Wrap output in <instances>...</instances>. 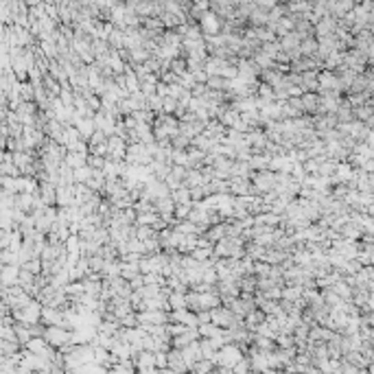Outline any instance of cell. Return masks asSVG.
Wrapping results in <instances>:
<instances>
[{"instance_id": "6da1fadb", "label": "cell", "mask_w": 374, "mask_h": 374, "mask_svg": "<svg viewBox=\"0 0 374 374\" xmlns=\"http://www.w3.org/2000/svg\"><path fill=\"white\" fill-rule=\"evenodd\" d=\"M42 337H44L53 348H59V346L70 341V330L64 328V326H49V328H44Z\"/></svg>"}, {"instance_id": "7a4b0ae2", "label": "cell", "mask_w": 374, "mask_h": 374, "mask_svg": "<svg viewBox=\"0 0 374 374\" xmlns=\"http://www.w3.org/2000/svg\"><path fill=\"white\" fill-rule=\"evenodd\" d=\"M107 151H105V158L110 160H125V153H127V140H123L120 136L112 134L107 136Z\"/></svg>"}, {"instance_id": "3957f363", "label": "cell", "mask_w": 374, "mask_h": 374, "mask_svg": "<svg viewBox=\"0 0 374 374\" xmlns=\"http://www.w3.org/2000/svg\"><path fill=\"white\" fill-rule=\"evenodd\" d=\"M234 320H237V315H234L225 304H219V306L210 308V322L212 324H217V326H221V328H228Z\"/></svg>"}, {"instance_id": "277c9868", "label": "cell", "mask_w": 374, "mask_h": 374, "mask_svg": "<svg viewBox=\"0 0 374 374\" xmlns=\"http://www.w3.org/2000/svg\"><path fill=\"white\" fill-rule=\"evenodd\" d=\"M134 359V365H136V372H142V374H151V372H158L153 363V352L151 350H140L138 355L132 357Z\"/></svg>"}, {"instance_id": "5b68a950", "label": "cell", "mask_w": 374, "mask_h": 374, "mask_svg": "<svg viewBox=\"0 0 374 374\" xmlns=\"http://www.w3.org/2000/svg\"><path fill=\"white\" fill-rule=\"evenodd\" d=\"M167 365L171 372H188V365H186L184 357H182L180 348H169L167 350Z\"/></svg>"}, {"instance_id": "8992f818", "label": "cell", "mask_w": 374, "mask_h": 374, "mask_svg": "<svg viewBox=\"0 0 374 374\" xmlns=\"http://www.w3.org/2000/svg\"><path fill=\"white\" fill-rule=\"evenodd\" d=\"M169 322H180V324L186 326H197V320H195V311L190 308H171L169 311Z\"/></svg>"}, {"instance_id": "52a82bcc", "label": "cell", "mask_w": 374, "mask_h": 374, "mask_svg": "<svg viewBox=\"0 0 374 374\" xmlns=\"http://www.w3.org/2000/svg\"><path fill=\"white\" fill-rule=\"evenodd\" d=\"M195 339H199L197 326H186V330H184L182 335H175V337H171V346H173V348H184V346H188L190 341H195Z\"/></svg>"}, {"instance_id": "ba28073f", "label": "cell", "mask_w": 374, "mask_h": 374, "mask_svg": "<svg viewBox=\"0 0 374 374\" xmlns=\"http://www.w3.org/2000/svg\"><path fill=\"white\" fill-rule=\"evenodd\" d=\"M180 350H182V357H184L186 365H188V372H190V368H193V363H195V361H197V359H202V350H199V339L190 341L188 346L180 348Z\"/></svg>"}, {"instance_id": "9c48e42d", "label": "cell", "mask_w": 374, "mask_h": 374, "mask_svg": "<svg viewBox=\"0 0 374 374\" xmlns=\"http://www.w3.org/2000/svg\"><path fill=\"white\" fill-rule=\"evenodd\" d=\"M300 103H302L304 114H315L317 105H320V97H317V92H302Z\"/></svg>"}, {"instance_id": "30bf717a", "label": "cell", "mask_w": 374, "mask_h": 374, "mask_svg": "<svg viewBox=\"0 0 374 374\" xmlns=\"http://www.w3.org/2000/svg\"><path fill=\"white\" fill-rule=\"evenodd\" d=\"M182 184H184L186 188H195V186L206 184V177L202 175L199 169H186V175H184V180H182Z\"/></svg>"}, {"instance_id": "8fae6325", "label": "cell", "mask_w": 374, "mask_h": 374, "mask_svg": "<svg viewBox=\"0 0 374 374\" xmlns=\"http://www.w3.org/2000/svg\"><path fill=\"white\" fill-rule=\"evenodd\" d=\"M18 265H9V267H0V280H2V285L11 287L18 282Z\"/></svg>"}, {"instance_id": "7c38bea8", "label": "cell", "mask_w": 374, "mask_h": 374, "mask_svg": "<svg viewBox=\"0 0 374 374\" xmlns=\"http://www.w3.org/2000/svg\"><path fill=\"white\" fill-rule=\"evenodd\" d=\"M85 158H88V153H79V151H66V155H64V162H66L68 167L75 171V169L84 167V164H85Z\"/></svg>"}, {"instance_id": "4fadbf2b", "label": "cell", "mask_w": 374, "mask_h": 374, "mask_svg": "<svg viewBox=\"0 0 374 374\" xmlns=\"http://www.w3.org/2000/svg\"><path fill=\"white\" fill-rule=\"evenodd\" d=\"M335 119H337V123H348V120H352V107L346 99L339 101L337 110H335Z\"/></svg>"}, {"instance_id": "5bb4252c", "label": "cell", "mask_w": 374, "mask_h": 374, "mask_svg": "<svg viewBox=\"0 0 374 374\" xmlns=\"http://www.w3.org/2000/svg\"><path fill=\"white\" fill-rule=\"evenodd\" d=\"M140 269H138V263H129V260H120L119 265V276H123L125 280H132L134 276H138Z\"/></svg>"}, {"instance_id": "9a60e30c", "label": "cell", "mask_w": 374, "mask_h": 374, "mask_svg": "<svg viewBox=\"0 0 374 374\" xmlns=\"http://www.w3.org/2000/svg\"><path fill=\"white\" fill-rule=\"evenodd\" d=\"M328 289H333L335 293L339 295L341 300H346V302H350V298H352V287L350 285H346L343 280H337V282H333V285L328 287Z\"/></svg>"}, {"instance_id": "2e32d148", "label": "cell", "mask_w": 374, "mask_h": 374, "mask_svg": "<svg viewBox=\"0 0 374 374\" xmlns=\"http://www.w3.org/2000/svg\"><path fill=\"white\" fill-rule=\"evenodd\" d=\"M263 84H267V85H272V88H276V85H280V81H282V72L280 70H269V68H265L263 72Z\"/></svg>"}, {"instance_id": "e0dca14e", "label": "cell", "mask_w": 374, "mask_h": 374, "mask_svg": "<svg viewBox=\"0 0 374 374\" xmlns=\"http://www.w3.org/2000/svg\"><path fill=\"white\" fill-rule=\"evenodd\" d=\"M171 199H173L175 204H186V202H190V190L186 188L184 184L177 186V188H173V190H171Z\"/></svg>"}, {"instance_id": "ac0fdd59", "label": "cell", "mask_w": 374, "mask_h": 374, "mask_svg": "<svg viewBox=\"0 0 374 374\" xmlns=\"http://www.w3.org/2000/svg\"><path fill=\"white\" fill-rule=\"evenodd\" d=\"M208 90H228V79H223L221 75H212L206 79Z\"/></svg>"}, {"instance_id": "d6986e66", "label": "cell", "mask_w": 374, "mask_h": 374, "mask_svg": "<svg viewBox=\"0 0 374 374\" xmlns=\"http://www.w3.org/2000/svg\"><path fill=\"white\" fill-rule=\"evenodd\" d=\"M190 256H193L195 260H206L212 256V245H197L190 250Z\"/></svg>"}, {"instance_id": "ffe728a7", "label": "cell", "mask_w": 374, "mask_h": 374, "mask_svg": "<svg viewBox=\"0 0 374 374\" xmlns=\"http://www.w3.org/2000/svg\"><path fill=\"white\" fill-rule=\"evenodd\" d=\"M151 237H158V230H155L153 225H138L136 223V238L147 241V238H151Z\"/></svg>"}, {"instance_id": "44dd1931", "label": "cell", "mask_w": 374, "mask_h": 374, "mask_svg": "<svg viewBox=\"0 0 374 374\" xmlns=\"http://www.w3.org/2000/svg\"><path fill=\"white\" fill-rule=\"evenodd\" d=\"M90 175H92V169H90L88 164H84V167H79V169H75V171H72V180L81 182V184H85V182L90 180Z\"/></svg>"}, {"instance_id": "7402d4cb", "label": "cell", "mask_w": 374, "mask_h": 374, "mask_svg": "<svg viewBox=\"0 0 374 374\" xmlns=\"http://www.w3.org/2000/svg\"><path fill=\"white\" fill-rule=\"evenodd\" d=\"M190 208H193V199H190V202H186V204H175V208H173V217H175L177 221L186 219V217H188V212H190Z\"/></svg>"}, {"instance_id": "603a6c76", "label": "cell", "mask_w": 374, "mask_h": 374, "mask_svg": "<svg viewBox=\"0 0 374 374\" xmlns=\"http://www.w3.org/2000/svg\"><path fill=\"white\" fill-rule=\"evenodd\" d=\"M103 263H105V258H103V256H99V254H90V256H88V267H90V272L101 273Z\"/></svg>"}, {"instance_id": "cb8c5ba5", "label": "cell", "mask_w": 374, "mask_h": 374, "mask_svg": "<svg viewBox=\"0 0 374 374\" xmlns=\"http://www.w3.org/2000/svg\"><path fill=\"white\" fill-rule=\"evenodd\" d=\"M85 164H88L90 169H101L103 164H105V155H97V153H88V158H85Z\"/></svg>"}, {"instance_id": "d4e9b609", "label": "cell", "mask_w": 374, "mask_h": 374, "mask_svg": "<svg viewBox=\"0 0 374 374\" xmlns=\"http://www.w3.org/2000/svg\"><path fill=\"white\" fill-rule=\"evenodd\" d=\"M153 363L158 370H167V350H155L153 352Z\"/></svg>"}, {"instance_id": "484cf974", "label": "cell", "mask_w": 374, "mask_h": 374, "mask_svg": "<svg viewBox=\"0 0 374 374\" xmlns=\"http://www.w3.org/2000/svg\"><path fill=\"white\" fill-rule=\"evenodd\" d=\"M175 110H177V99L164 97L162 99V112L164 114H175Z\"/></svg>"}, {"instance_id": "4316f807", "label": "cell", "mask_w": 374, "mask_h": 374, "mask_svg": "<svg viewBox=\"0 0 374 374\" xmlns=\"http://www.w3.org/2000/svg\"><path fill=\"white\" fill-rule=\"evenodd\" d=\"M107 140V136L101 132V129H94L92 132V136L88 138V147H92V145H103V142Z\"/></svg>"}, {"instance_id": "83f0119b", "label": "cell", "mask_w": 374, "mask_h": 374, "mask_svg": "<svg viewBox=\"0 0 374 374\" xmlns=\"http://www.w3.org/2000/svg\"><path fill=\"white\" fill-rule=\"evenodd\" d=\"M171 68H173V70H171V72H175V75H177V77H180V75H182V72H184V70H186V64H184V62H171Z\"/></svg>"}, {"instance_id": "f1b7e54d", "label": "cell", "mask_w": 374, "mask_h": 374, "mask_svg": "<svg viewBox=\"0 0 374 374\" xmlns=\"http://www.w3.org/2000/svg\"><path fill=\"white\" fill-rule=\"evenodd\" d=\"M142 285H145V280H142V273H138V276H134L132 280H129V287H132V289H140Z\"/></svg>"}, {"instance_id": "f546056e", "label": "cell", "mask_w": 374, "mask_h": 374, "mask_svg": "<svg viewBox=\"0 0 374 374\" xmlns=\"http://www.w3.org/2000/svg\"><path fill=\"white\" fill-rule=\"evenodd\" d=\"M313 51H315V44H313V42H306V44L302 46V53H313Z\"/></svg>"}]
</instances>
